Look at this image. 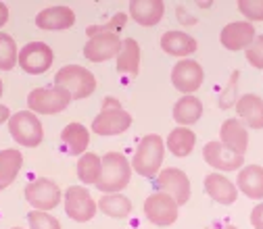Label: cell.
Wrapping results in <instances>:
<instances>
[{
    "label": "cell",
    "instance_id": "cell-21",
    "mask_svg": "<svg viewBox=\"0 0 263 229\" xmlns=\"http://www.w3.org/2000/svg\"><path fill=\"white\" fill-rule=\"evenodd\" d=\"M161 48L163 52H167L172 56H188L192 52H196L199 44L196 40L184 31H167V34H163L161 38Z\"/></svg>",
    "mask_w": 263,
    "mask_h": 229
},
{
    "label": "cell",
    "instance_id": "cell-23",
    "mask_svg": "<svg viewBox=\"0 0 263 229\" xmlns=\"http://www.w3.org/2000/svg\"><path fill=\"white\" fill-rule=\"evenodd\" d=\"M238 188L253 200L263 198V167L249 165L238 173Z\"/></svg>",
    "mask_w": 263,
    "mask_h": 229
},
{
    "label": "cell",
    "instance_id": "cell-31",
    "mask_svg": "<svg viewBox=\"0 0 263 229\" xmlns=\"http://www.w3.org/2000/svg\"><path fill=\"white\" fill-rule=\"evenodd\" d=\"M125 23H127V15L125 13H115V17H111L105 25H90L86 29V34L90 38L101 36V34H117V31H121L125 27Z\"/></svg>",
    "mask_w": 263,
    "mask_h": 229
},
{
    "label": "cell",
    "instance_id": "cell-8",
    "mask_svg": "<svg viewBox=\"0 0 263 229\" xmlns=\"http://www.w3.org/2000/svg\"><path fill=\"white\" fill-rule=\"evenodd\" d=\"M98 204L90 196V192L82 185H71L65 192V213L69 215V219L78 223H86L96 215Z\"/></svg>",
    "mask_w": 263,
    "mask_h": 229
},
{
    "label": "cell",
    "instance_id": "cell-35",
    "mask_svg": "<svg viewBox=\"0 0 263 229\" xmlns=\"http://www.w3.org/2000/svg\"><path fill=\"white\" fill-rule=\"evenodd\" d=\"M236 79H238V71H234V75H232V81L228 84V90L221 94V100H219V107H221V109H228V107H230L228 98H230V92L234 94V90H236Z\"/></svg>",
    "mask_w": 263,
    "mask_h": 229
},
{
    "label": "cell",
    "instance_id": "cell-10",
    "mask_svg": "<svg viewBox=\"0 0 263 229\" xmlns=\"http://www.w3.org/2000/svg\"><path fill=\"white\" fill-rule=\"evenodd\" d=\"M25 200L36 211H52L61 202V190L54 181L40 177L25 185Z\"/></svg>",
    "mask_w": 263,
    "mask_h": 229
},
{
    "label": "cell",
    "instance_id": "cell-19",
    "mask_svg": "<svg viewBox=\"0 0 263 229\" xmlns=\"http://www.w3.org/2000/svg\"><path fill=\"white\" fill-rule=\"evenodd\" d=\"M165 13V5L161 0H134L129 5V15L136 23L144 27H153L163 19Z\"/></svg>",
    "mask_w": 263,
    "mask_h": 229
},
{
    "label": "cell",
    "instance_id": "cell-9",
    "mask_svg": "<svg viewBox=\"0 0 263 229\" xmlns=\"http://www.w3.org/2000/svg\"><path fill=\"white\" fill-rule=\"evenodd\" d=\"M144 215L151 223L165 227L176 223L178 219V202L165 192H157L144 200Z\"/></svg>",
    "mask_w": 263,
    "mask_h": 229
},
{
    "label": "cell",
    "instance_id": "cell-25",
    "mask_svg": "<svg viewBox=\"0 0 263 229\" xmlns=\"http://www.w3.org/2000/svg\"><path fill=\"white\" fill-rule=\"evenodd\" d=\"M140 67V46L134 38H127L121 42V50L117 54V71L136 75Z\"/></svg>",
    "mask_w": 263,
    "mask_h": 229
},
{
    "label": "cell",
    "instance_id": "cell-2",
    "mask_svg": "<svg viewBox=\"0 0 263 229\" xmlns=\"http://www.w3.org/2000/svg\"><path fill=\"white\" fill-rule=\"evenodd\" d=\"M54 86L69 92L73 100H82V98H88L94 94L96 79L88 69L80 67V65H65L54 75Z\"/></svg>",
    "mask_w": 263,
    "mask_h": 229
},
{
    "label": "cell",
    "instance_id": "cell-5",
    "mask_svg": "<svg viewBox=\"0 0 263 229\" xmlns=\"http://www.w3.org/2000/svg\"><path fill=\"white\" fill-rule=\"evenodd\" d=\"M9 132L13 136V140L19 146H27V148H36L42 144L44 132H42V123L36 117V113L31 111H19L9 119Z\"/></svg>",
    "mask_w": 263,
    "mask_h": 229
},
{
    "label": "cell",
    "instance_id": "cell-4",
    "mask_svg": "<svg viewBox=\"0 0 263 229\" xmlns=\"http://www.w3.org/2000/svg\"><path fill=\"white\" fill-rule=\"evenodd\" d=\"M132 125V115L121 109L115 98H105L103 111L92 121V132L96 136H117Z\"/></svg>",
    "mask_w": 263,
    "mask_h": 229
},
{
    "label": "cell",
    "instance_id": "cell-37",
    "mask_svg": "<svg viewBox=\"0 0 263 229\" xmlns=\"http://www.w3.org/2000/svg\"><path fill=\"white\" fill-rule=\"evenodd\" d=\"M7 21H9V9L3 3H0V27H3Z\"/></svg>",
    "mask_w": 263,
    "mask_h": 229
},
{
    "label": "cell",
    "instance_id": "cell-26",
    "mask_svg": "<svg viewBox=\"0 0 263 229\" xmlns=\"http://www.w3.org/2000/svg\"><path fill=\"white\" fill-rule=\"evenodd\" d=\"M21 167H23V156L19 150L15 148L0 150V190L11 185V181L17 177Z\"/></svg>",
    "mask_w": 263,
    "mask_h": 229
},
{
    "label": "cell",
    "instance_id": "cell-41",
    "mask_svg": "<svg viewBox=\"0 0 263 229\" xmlns=\"http://www.w3.org/2000/svg\"><path fill=\"white\" fill-rule=\"evenodd\" d=\"M13 229H21V227H13Z\"/></svg>",
    "mask_w": 263,
    "mask_h": 229
},
{
    "label": "cell",
    "instance_id": "cell-36",
    "mask_svg": "<svg viewBox=\"0 0 263 229\" xmlns=\"http://www.w3.org/2000/svg\"><path fill=\"white\" fill-rule=\"evenodd\" d=\"M251 225L255 229H263V202L253 209V213H251Z\"/></svg>",
    "mask_w": 263,
    "mask_h": 229
},
{
    "label": "cell",
    "instance_id": "cell-13",
    "mask_svg": "<svg viewBox=\"0 0 263 229\" xmlns=\"http://www.w3.org/2000/svg\"><path fill=\"white\" fill-rule=\"evenodd\" d=\"M203 156H205V162L219 171H236L242 167L245 162V156L242 154H236L232 150H228L221 142H209L205 148H203Z\"/></svg>",
    "mask_w": 263,
    "mask_h": 229
},
{
    "label": "cell",
    "instance_id": "cell-39",
    "mask_svg": "<svg viewBox=\"0 0 263 229\" xmlns=\"http://www.w3.org/2000/svg\"><path fill=\"white\" fill-rule=\"evenodd\" d=\"M207 229H238V227H234V225H226V227H207Z\"/></svg>",
    "mask_w": 263,
    "mask_h": 229
},
{
    "label": "cell",
    "instance_id": "cell-22",
    "mask_svg": "<svg viewBox=\"0 0 263 229\" xmlns=\"http://www.w3.org/2000/svg\"><path fill=\"white\" fill-rule=\"evenodd\" d=\"M61 140H63L65 146H67L69 154L82 156L86 152L88 144H90V134H88V129L82 123H69L61 132Z\"/></svg>",
    "mask_w": 263,
    "mask_h": 229
},
{
    "label": "cell",
    "instance_id": "cell-28",
    "mask_svg": "<svg viewBox=\"0 0 263 229\" xmlns=\"http://www.w3.org/2000/svg\"><path fill=\"white\" fill-rule=\"evenodd\" d=\"M194 142H196L194 132H190L186 127H178L167 136V148L176 156H188L194 148Z\"/></svg>",
    "mask_w": 263,
    "mask_h": 229
},
{
    "label": "cell",
    "instance_id": "cell-14",
    "mask_svg": "<svg viewBox=\"0 0 263 229\" xmlns=\"http://www.w3.org/2000/svg\"><path fill=\"white\" fill-rule=\"evenodd\" d=\"M119 50H121V40L117 38V34H101L86 42L84 56L92 63H103L117 56Z\"/></svg>",
    "mask_w": 263,
    "mask_h": 229
},
{
    "label": "cell",
    "instance_id": "cell-40",
    "mask_svg": "<svg viewBox=\"0 0 263 229\" xmlns=\"http://www.w3.org/2000/svg\"><path fill=\"white\" fill-rule=\"evenodd\" d=\"M0 96H3V79H0Z\"/></svg>",
    "mask_w": 263,
    "mask_h": 229
},
{
    "label": "cell",
    "instance_id": "cell-15",
    "mask_svg": "<svg viewBox=\"0 0 263 229\" xmlns=\"http://www.w3.org/2000/svg\"><path fill=\"white\" fill-rule=\"evenodd\" d=\"M221 44L228 48V50H242V48H249L255 40V27L249 23V21H234V23H228L223 29H221V36H219Z\"/></svg>",
    "mask_w": 263,
    "mask_h": 229
},
{
    "label": "cell",
    "instance_id": "cell-20",
    "mask_svg": "<svg viewBox=\"0 0 263 229\" xmlns=\"http://www.w3.org/2000/svg\"><path fill=\"white\" fill-rule=\"evenodd\" d=\"M236 113L251 129H263V98L257 94L240 96V100L236 102Z\"/></svg>",
    "mask_w": 263,
    "mask_h": 229
},
{
    "label": "cell",
    "instance_id": "cell-24",
    "mask_svg": "<svg viewBox=\"0 0 263 229\" xmlns=\"http://www.w3.org/2000/svg\"><path fill=\"white\" fill-rule=\"evenodd\" d=\"M201 115H203V105L196 96H182L174 107V119L180 127L196 123L201 119Z\"/></svg>",
    "mask_w": 263,
    "mask_h": 229
},
{
    "label": "cell",
    "instance_id": "cell-29",
    "mask_svg": "<svg viewBox=\"0 0 263 229\" xmlns=\"http://www.w3.org/2000/svg\"><path fill=\"white\" fill-rule=\"evenodd\" d=\"M101 167H103V160L98 158V154L94 152H84L80 162H78V175L84 183L88 185H96L98 177H101Z\"/></svg>",
    "mask_w": 263,
    "mask_h": 229
},
{
    "label": "cell",
    "instance_id": "cell-11",
    "mask_svg": "<svg viewBox=\"0 0 263 229\" xmlns=\"http://www.w3.org/2000/svg\"><path fill=\"white\" fill-rule=\"evenodd\" d=\"M157 185L161 192L170 194L172 198L180 204H186L188 198H190V181H188V175L180 169H163L159 175H157Z\"/></svg>",
    "mask_w": 263,
    "mask_h": 229
},
{
    "label": "cell",
    "instance_id": "cell-34",
    "mask_svg": "<svg viewBox=\"0 0 263 229\" xmlns=\"http://www.w3.org/2000/svg\"><path fill=\"white\" fill-rule=\"evenodd\" d=\"M247 60L255 69H263V36H255L253 44L247 48Z\"/></svg>",
    "mask_w": 263,
    "mask_h": 229
},
{
    "label": "cell",
    "instance_id": "cell-6",
    "mask_svg": "<svg viewBox=\"0 0 263 229\" xmlns=\"http://www.w3.org/2000/svg\"><path fill=\"white\" fill-rule=\"evenodd\" d=\"M73 98L69 92L61 88H36L27 96V107L31 113H44V115H57L69 107Z\"/></svg>",
    "mask_w": 263,
    "mask_h": 229
},
{
    "label": "cell",
    "instance_id": "cell-33",
    "mask_svg": "<svg viewBox=\"0 0 263 229\" xmlns=\"http://www.w3.org/2000/svg\"><path fill=\"white\" fill-rule=\"evenodd\" d=\"M238 11L249 21H263V0H240Z\"/></svg>",
    "mask_w": 263,
    "mask_h": 229
},
{
    "label": "cell",
    "instance_id": "cell-17",
    "mask_svg": "<svg viewBox=\"0 0 263 229\" xmlns=\"http://www.w3.org/2000/svg\"><path fill=\"white\" fill-rule=\"evenodd\" d=\"M221 144L236 154H245L249 148V134L238 119H226L219 129Z\"/></svg>",
    "mask_w": 263,
    "mask_h": 229
},
{
    "label": "cell",
    "instance_id": "cell-16",
    "mask_svg": "<svg viewBox=\"0 0 263 229\" xmlns=\"http://www.w3.org/2000/svg\"><path fill=\"white\" fill-rule=\"evenodd\" d=\"M76 23V13L69 7H50L38 13L36 25L44 31H61L69 29Z\"/></svg>",
    "mask_w": 263,
    "mask_h": 229
},
{
    "label": "cell",
    "instance_id": "cell-27",
    "mask_svg": "<svg viewBox=\"0 0 263 229\" xmlns=\"http://www.w3.org/2000/svg\"><path fill=\"white\" fill-rule=\"evenodd\" d=\"M98 209H101V213H105L107 217L125 219L132 213V202L121 194H105L103 198L98 200Z\"/></svg>",
    "mask_w": 263,
    "mask_h": 229
},
{
    "label": "cell",
    "instance_id": "cell-7",
    "mask_svg": "<svg viewBox=\"0 0 263 229\" xmlns=\"http://www.w3.org/2000/svg\"><path fill=\"white\" fill-rule=\"evenodd\" d=\"M52 48L44 42H29L19 52V65L21 69L29 75H42L52 67Z\"/></svg>",
    "mask_w": 263,
    "mask_h": 229
},
{
    "label": "cell",
    "instance_id": "cell-3",
    "mask_svg": "<svg viewBox=\"0 0 263 229\" xmlns=\"http://www.w3.org/2000/svg\"><path fill=\"white\" fill-rule=\"evenodd\" d=\"M163 154H165V144L161 136H144L138 144V150L132 158V167L142 177H155L159 175V169L163 165Z\"/></svg>",
    "mask_w": 263,
    "mask_h": 229
},
{
    "label": "cell",
    "instance_id": "cell-32",
    "mask_svg": "<svg viewBox=\"0 0 263 229\" xmlns=\"http://www.w3.org/2000/svg\"><path fill=\"white\" fill-rule=\"evenodd\" d=\"M27 221H29V227L31 229H61V223L52 215H48L44 211L29 213L27 215Z\"/></svg>",
    "mask_w": 263,
    "mask_h": 229
},
{
    "label": "cell",
    "instance_id": "cell-12",
    "mask_svg": "<svg viewBox=\"0 0 263 229\" xmlns=\"http://www.w3.org/2000/svg\"><path fill=\"white\" fill-rule=\"evenodd\" d=\"M203 77H205L203 67L192 58L180 60L172 71V81H174L176 90H180L184 94H192V92L199 90L203 86Z\"/></svg>",
    "mask_w": 263,
    "mask_h": 229
},
{
    "label": "cell",
    "instance_id": "cell-30",
    "mask_svg": "<svg viewBox=\"0 0 263 229\" xmlns=\"http://www.w3.org/2000/svg\"><path fill=\"white\" fill-rule=\"evenodd\" d=\"M17 60H19V54H17L15 40L9 34H0V69L11 71Z\"/></svg>",
    "mask_w": 263,
    "mask_h": 229
},
{
    "label": "cell",
    "instance_id": "cell-18",
    "mask_svg": "<svg viewBox=\"0 0 263 229\" xmlns=\"http://www.w3.org/2000/svg\"><path fill=\"white\" fill-rule=\"evenodd\" d=\"M205 192L219 204H234L238 198L236 185L226 175H219V173H209L205 177Z\"/></svg>",
    "mask_w": 263,
    "mask_h": 229
},
{
    "label": "cell",
    "instance_id": "cell-1",
    "mask_svg": "<svg viewBox=\"0 0 263 229\" xmlns=\"http://www.w3.org/2000/svg\"><path fill=\"white\" fill-rule=\"evenodd\" d=\"M101 167V177L96 181V188L105 194H115L123 188H127L132 179V165L127 158L119 152H107L103 158Z\"/></svg>",
    "mask_w": 263,
    "mask_h": 229
},
{
    "label": "cell",
    "instance_id": "cell-38",
    "mask_svg": "<svg viewBox=\"0 0 263 229\" xmlns=\"http://www.w3.org/2000/svg\"><path fill=\"white\" fill-rule=\"evenodd\" d=\"M9 119H11V111H9L7 107L0 105V123H5V121H9Z\"/></svg>",
    "mask_w": 263,
    "mask_h": 229
}]
</instances>
